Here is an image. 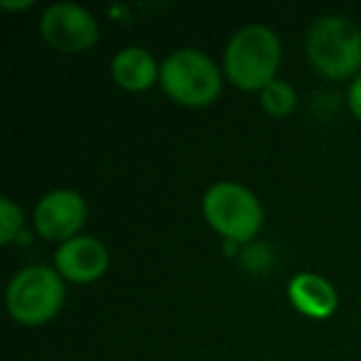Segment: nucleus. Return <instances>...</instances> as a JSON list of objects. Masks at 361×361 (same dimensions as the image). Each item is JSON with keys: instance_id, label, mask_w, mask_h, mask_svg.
I'll return each instance as SVG.
<instances>
[{"instance_id": "obj_8", "label": "nucleus", "mask_w": 361, "mask_h": 361, "mask_svg": "<svg viewBox=\"0 0 361 361\" xmlns=\"http://www.w3.org/2000/svg\"><path fill=\"white\" fill-rule=\"evenodd\" d=\"M55 265L70 282H94L109 265L106 247L94 238H72L55 252Z\"/></svg>"}, {"instance_id": "obj_9", "label": "nucleus", "mask_w": 361, "mask_h": 361, "mask_svg": "<svg viewBox=\"0 0 361 361\" xmlns=\"http://www.w3.org/2000/svg\"><path fill=\"white\" fill-rule=\"evenodd\" d=\"M290 300L302 314L324 319L336 310V292L324 277L302 272L290 282Z\"/></svg>"}, {"instance_id": "obj_3", "label": "nucleus", "mask_w": 361, "mask_h": 361, "mask_svg": "<svg viewBox=\"0 0 361 361\" xmlns=\"http://www.w3.org/2000/svg\"><path fill=\"white\" fill-rule=\"evenodd\" d=\"M161 87L178 104L208 106L221 94V75L203 52L178 50L161 65Z\"/></svg>"}, {"instance_id": "obj_4", "label": "nucleus", "mask_w": 361, "mask_h": 361, "mask_svg": "<svg viewBox=\"0 0 361 361\" xmlns=\"http://www.w3.org/2000/svg\"><path fill=\"white\" fill-rule=\"evenodd\" d=\"M65 297V287L50 267H25L13 277L8 287V310L20 324H45L57 314Z\"/></svg>"}, {"instance_id": "obj_6", "label": "nucleus", "mask_w": 361, "mask_h": 361, "mask_svg": "<svg viewBox=\"0 0 361 361\" xmlns=\"http://www.w3.org/2000/svg\"><path fill=\"white\" fill-rule=\"evenodd\" d=\"M40 30L42 37L62 52L90 50L99 40L97 20L75 3H60V6L47 8L40 20Z\"/></svg>"}, {"instance_id": "obj_2", "label": "nucleus", "mask_w": 361, "mask_h": 361, "mask_svg": "<svg viewBox=\"0 0 361 361\" xmlns=\"http://www.w3.org/2000/svg\"><path fill=\"white\" fill-rule=\"evenodd\" d=\"M307 52L324 77H351L361 67V30L346 18H319L310 27Z\"/></svg>"}, {"instance_id": "obj_5", "label": "nucleus", "mask_w": 361, "mask_h": 361, "mask_svg": "<svg viewBox=\"0 0 361 361\" xmlns=\"http://www.w3.org/2000/svg\"><path fill=\"white\" fill-rule=\"evenodd\" d=\"M208 223L228 240L245 243L262 226V206L247 188L238 183H216L203 198Z\"/></svg>"}, {"instance_id": "obj_11", "label": "nucleus", "mask_w": 361, "mask_h": 361, "mask_svg": "<svg viewBox=\"0 0 361 361\" xmlns=\"http://www.w3.org/2000/svg\"><path fill=\"white\" fill-rule=\"evenodd\" d=\"M260 102L262 106H265L267 114L272 116H287L292 109H295L297 104V94L295 90H292L287 82H270V85L265 87V90L260 92Z\"/></svg>"}, {"instance_id": "obj_13", "label": "nucleus", "mask_w": 361, "mask_h": 361, "mask_svg": "<svg viewBox=\"0 0 361 361\" xmlns=\"http://www.w3.org/2000/svg\"><path fill=\"white\" fill-rule=\"evenodd\" d=\"M349 109H351V114L361 121V77H356L349 90Z\"/></svg>"}, {"instance_id": "obj_12", "label": "nucleus", "mask_w": 361, "mask_h": 361, "mask_svg": "<svg viewBox=\"0 0 361 361\" xmlns=\"http://www.w3.org/2000/svg\"><path fill=\"white\" fill-rule=\"evenodd\" d=\"M23 226V213L11 198H3L0 201V240L3 243H11L16 238V233L20 231Z\"/></svg>"}, {"instance_id": "obj_7", "label": "nucleus", "mask_w": 361, "mask_h": 361, "mask_svg": "<svg viewBox=\"0 0 361 361\" xmlns=\"http://www.w3.org/2000/svg\"><path fill=\"white\" fill-rule=\"evenodd\" d=\"M85 218L87 206L75 191H52L35 208V228L47 240H72Z\"/></svg>"}, {"instance_id": "obj_1", "label": "nucleus", "mask_w": 361, "mask_h": 361, "mask_svg": "<svg viewBox=\"0 0 361 361\" xmlns=\"http://www.w3.org/2000/svg\"><path fill=\"white\" fill-rule=\"evenodd\" d=\"M280 67V40L270 27L247 25L226 50V75L238 90L255 92L275 82Z\"/></svg>"}, {"instance_id": "obj_10", "label": "nucleus", "mask_w": 361, "mask_h": 361, "mask_svg": "<svg viewBox=\"0 0 361 361\" xmlns=\"http://www.w3.org/2000/svg\"><path fill=\"white\" fill-rule=\"evenodd\" d=\"M111 77L124 90L144 92L159 80V67H156L154 57L146 50L129 47V50H121L114 57V62H111Z\"/></svg>"}]
</instances>
